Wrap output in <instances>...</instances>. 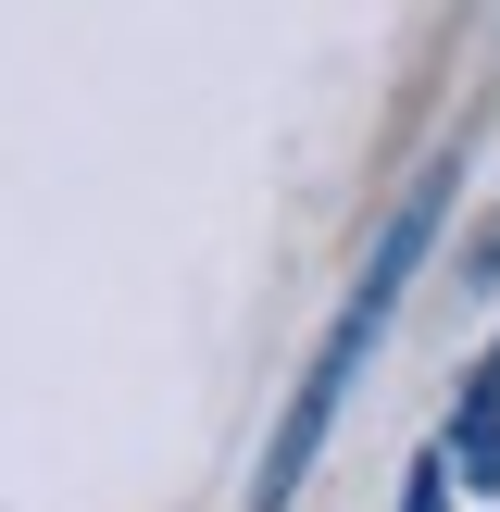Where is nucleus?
<instances>
[{"instance_id": "2", "label": "nucleus", "mask_w": 500, "mask_h": 512, "mask_svg": "<svg viewBox=\"0 0 500 512\" xmlns=\"http://www.w3.org/2000/svg\"><path fill=\"white\" fill-rule=\"evenodd\" d=\"M438 450L475 475V488H500V338H488V363L463 375V400H450V438H438Z\"/></svg>"}, {"instance_id": "3", "label": "nucleus", "mask_w": 500, "mask_h": 512, "mask_svg": "<svg viewBox=\"0 0 500 512\" xmlns=\"http://www.w3.org/2000/svg\"><path fill=\"white\" fill-rule=\"evenodd\" d=\"M400 512H450V450H425V463H413V488H400Z\"/></svg>"}, {"instance_id": "1", "label": "nucleus", "mask_w": 500, "mask_h": 512, "mask_svg": "<svg viewBox=\"0 0 500 512\" xmlns=\"http://www.w3.org/2000/svg\"><path fill=\"white\" fill-rule=\"evenodd\" d=\"M438 188H450V175H425V188H413V200H400V213H388V238H375L363 288L338 300V325H325V350H313V363H300V388H288V425H275V450H263V488H250V512H288L300 488H313V450L338 438V400H350V375H363V350L388 338L400 288H413L425 238H438Z\"/></svg>"}, {"instance_id": "4", "label": "nucleus", "mask_w": 500, "mask_h": 512, "mask_svg": "<svg viewBox=\"0 0 500 512\" xmlns=\"http://www.w3.org/2000/svg\"><path fill=\"white\" fill-rule=\"evenodd\" d=\"M475 275H500V225H488V238H475Z\"/></svg>"}]
</instances>
